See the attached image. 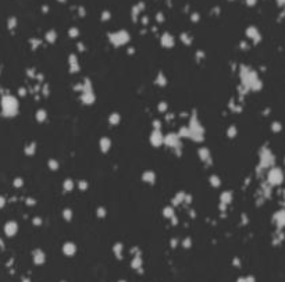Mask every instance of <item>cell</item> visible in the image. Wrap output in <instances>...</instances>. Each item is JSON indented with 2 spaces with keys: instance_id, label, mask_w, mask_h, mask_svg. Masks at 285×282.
Segmentation results:
<instances>
[{
  "instance_id": "6da1fadb",
  "label": "cell",
  "mask_w": 285,
  "mask_h": 282,
  "mask_svg": "<svg viewBox=\"0 0 285 282\" xmlns=\"http://www.w3.org/2000/svg\"><path fill=\"white\" fill-rule=\"evenodd\" d=\"M2 107H3V113L7 115H13L17 113V107H18V103L14 97L11 96H7V97H3L2 100Z\"/></svg>"
}]
</instances>
